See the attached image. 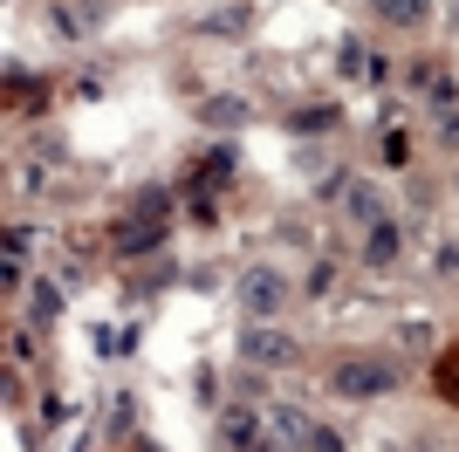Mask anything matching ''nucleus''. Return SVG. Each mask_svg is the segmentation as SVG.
<instances>
[{
	"label": "nucleus",
	"mask_w": 459,
	"mask_h": 452,
	"mask_svg": "<svg viewBox=\"0 0 459 452\" xmlns=\"http://www.w3.org/2000/svg\"><path fill=\"white\" fill-rule=\"evenodd\" d=\"M329 391H336V397H350V404H357V397H391V391H398V363L357 357V363H343V370L329 377Z\"/></svg>",
	"instance_id": "nucleus-1"
},
{
	"label": "nucleus",
	"mask_w": 459,
	"mask_h": 452,
	"mask_svg": "<svg viewBox=\"0 0 459 452\" xmlns=\"http://www.w3.org/2000/svg\"><path fill=\"white\" fill-rule=\"evenodd\" d=\"M240 357H247L254 370H288V363H302V343L281 336L274 322H254V329H240Z\"/></svg>",
	"instance_id": "nucleus-2"
},
{
	"label": "nucleus",
	"mask_w": 459,
	"mask_h": 452,
	"mask_svg": "<svg viewBox=\"0 0 459 452\" xmlns=\"http://www.w3.org/2000/svg\"><path fill=\"white\" fill-rule=\"evenodd\" d=\"M240 295H247V316H261V322H274V316L288 309V282L274 274V267H247Z\"/></svg>",
	"instance_id": "nucleus-3"
},
{
	"label": "nucleus",
	"mask_w": 459,
	"mask_h": 452,
	"mask_svg": "<svg viewBox=\"0 0 459 452\" xmlns=\"http://www.w3.org/2000/svg\"><path fill=\"white\" fill-rule=\"evenodd\" d=\"M165 247V226L144 220V213H131V220L117 226V254H158Z\"/></svg>",
	"instance_id": "nucleus-4"
},
{
	"label": "nucleus",
	"mask_w": 459,
	"mask_h": 452,
	"mask_svg": "<svg viewBox=\"0 0 459 452\" xmlns=\"http://www.w3.org/2000/svg\"><path fill=\"white\" fill-rule=\"evenodd\" d=\"M398 247H404V226L398 220H377L364 233V267H391V261H398Z\"/></svg>",
	"instance_id": "nucleus-5"
},
{
	"label": "nucleus",
	"mask_w": 459,
	"mask_h": 452,
	"mask_svg": "<svg viewBox=\"0 0 459 452\" xmlns=\"http://www.w3.org/2000/svg\"><path fill=\"white\" fill-rule=\"evenodd\" d=\"M247 96H206V103H199V124H212V131H240V124H247Z\"/></svg>",
	"instance_id": "nucleus-6"
},
{
	"label": "nucleus",
	"mask_w": 459,
	"mask_h": 452,
	"mask_svg": "<svg viewBox=\"0 0 459 452\" xmlns=\"http://www.w3.org/2000/svg\"><path fill=\"white\" fill-rule=\"evenodd\" d=\"M343 213H350L357 226H377V220H391V213H384V192H377V186H350V192H343Z\"/></svg>",
	"instance_id": "nucleus-7"
},
{
	"label": "nucleus",
	"mask_w": 459,
	"mask_h": 452,
	"mask_svg": "<svg viewBox=\"0 0 459 452\" xmlns=\"http://www.w3.org/2000/svg\"><path fill=\"white\" fill-rule=\"evenodd\" d=\"M220 439H227L233 452L261 446V418H254V412H227V418H220Z\"/></svg>",
	"instance_id": "nucleus-8"
},
{
	"label": "nucleus",
	"mask_w": 459,
	"mask_h": 452,
	"mask_svg": "<svg viewBox=\"0 0 459 452\" xmlns=\"http://www.w3.org/2000/svg\"><path fill=\"white\" fill-rule=\"evenodd\" d=\"M329 124H336V110H329V103H302V110L288 117V131H295V137H316V131H329Z\"/></svg>",
	"instance_id": "nucleus-9"
},
{
	"label": "nucleus",
	"mask_w": 459,
	"mask_h": 452,
	"mask_svg": "<svg viewBox=\"0 0 459 452\" xmlns=\"http://www.w3.org/2000/svg\"><path fill=\"white\" fill-rule=\"evenodd\" d=\"M370 7H377L384 21H398V28H419V21L432 14V7H425V0H370Z\"/></svg>",
	"instance_id": "nucleus-10"
},
{
	"label": "nucleus",
	"mask_w": 459,
	"mask_h": 452,
	"mask_svg": "<svg viewBox=\"0 0 459 452\" xmlns=\"http://www.w3.org/2000/svg\"><path fill=\"white\" fill-rule=\"evenodd\" d=\"M336 75H350V83H357V75H370V56L357 48V41H343V48H336Z\"/></svg>",
	"instance_id": "nucleus-11"
},
{
	"label": "nucleus",
	"mask_w": 459,
	"mask_h": 452,
	"mask_svg": "<svg viewBox=\"0 0 459 452\" xmlns=\"http://www.w3.org/2000/svg\"><path fill=\"white\" fill-rule=\"evenodd\" d=\"M274 432H281V439H295V446H302V439H308V418L295 412V404H281V412H274Z\"/></svg>",
	"instance_id": "nucleus-12"
},
{
	"label": "nucleus",
	"mask_w": 459,
	"mask_h": 452,
	"mask_svg": "<svg viewBox=\"0 0 459 452\" xmlns=\"http://www.w3.org/2000/svg\"><path fill=\"white\" fill-rule=\"evenodd\" d=\"M247 28V7H220V14L206 21V35H240Z\"/></svg>",
	"instance_id": "nucleus-13"
},
{
	"label": "nucleus",
	"mask_w": 459,
	"mask_h": 452,
	"mask_svg": "<svg viewBox=\"0 0 459 452\" xmlns=\"http://www.w3.org/2000/svg\"><path fill=\"white\" fill-rule=\"evenodd\" d=\"M302 452H343V432H329V425H308Z\"/></svg>",
	"instance_id": "nucleus-14"
},
{
	"label": "nucleus",
	"mask_w": 459,
	"mask_h": 452,
	"mask_svg": "<svg viewBox=\"0 0 459 452\" xmlns=\"http://www.w3.org/2000/svg\"><path fill=\"white\" fill-rule=\"evenodd\" d=\"M165 206H172V192H165V186H144V192H137V213H144V220H158Z\"/></svg>",
	"instance_id": "nucleus-15"
},
{
	"label": "nucleus",
	"mask_w": 459,
	"mask_h": 452,
	"mask_svg": "<svg viewBox=\"0 0 459 452\" xmlns=\"http://www.w3.org/2000/svg\"><path fill=\"white\" fill-rule=\"evenodd\" d=\"M308 295H329V288H336V267H329V261H316V267H308Z\"/></svg>",
	"instance_id": "nucleus-16"
},
{
	"label": "nucleus",
	"mask_w": 459,
	"mask_h": 452,
	"mask_svg": "<svg viewBox=\"0 0 459 452\" xmlns=\"http://www.w3.org/2000/svg\"><path fill=\"white\" fill-rule=\"evenodd\" d=\"M56 309H62V295H56L48 282H35V316H41V322H56Z\"/></svg>",
	"instance_id": "nucleus-17"
},
{
	"label": "nucleus",
	"mask_w": 459,
	"mask_h": 452,
	"mask_svg": "<svg viewBox=\"0 0 459 452\" xmlns=\"http://www.w3.org/2000/svg\"><path fill=\"white\" fill-rule=\"evenodd\" d=\"M254 452H288V439H261V446H254Z\"/></svg>",
	"instance_id": "nucleus-18"
}]
</instances>
